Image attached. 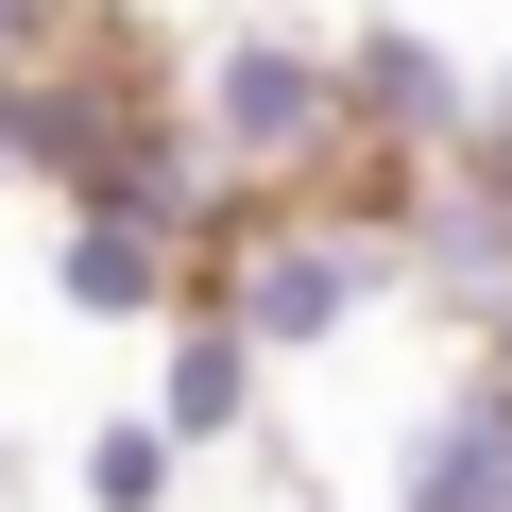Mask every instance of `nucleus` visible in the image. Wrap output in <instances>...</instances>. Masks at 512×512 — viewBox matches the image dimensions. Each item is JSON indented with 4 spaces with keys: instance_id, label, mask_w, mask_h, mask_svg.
Returning <instances> with one entry per match:
<instances>
[{
    "instance_id": "3",
    "label": "nucleus",
    "mask_w": 512,
    "mask_h": 512,
    "mask_svg": "<svg viewBox=\"0 0 512 512\" xmlns=\"http://www.w3.org/2000/svg\"><path fill=\"white\" fill-rule=\"evenodd\" d=\"M342 137H359L376 171H427V154H461V137H478V69H461V52H427L410 18H376V35L342 52Z\"/></svg>"
},
{
    "instance_id": "8",
    "label": "nucleus",
    "mask_w": 512,
    "mask_h": 512,
    "mask_svg": "<svg viewBox=\"0 0 512 512\" xmlns=\"http://www.w3.org/2000/svg\"><path fill=\"white\" fill-rule=\"evenodd\" d=\"M478 359H495V376H512V291H495V308H478Z\"/></svg>"
},
{
    "instance_id": "6",
    "label": "nucleus",
    "mask_w": 512,
    "mask_h": 512,
    "mask_svg": "<svg viewBox=\"0 0 512 512\" xmlns=\"http://www.w3.org/2000/svg\"><path fill=\"white\" fill-rule=\"evenodd\" d=\"M256 376H274V359L239 342V308H171V359H154V410H171L188 444H239V427H256Z\"/></svg>"
},
{
    "instance_id": "5",
    "label": "nucleus",
    "mask_w": 512,
    "mask_h": 512,
    "mask_svg": "<svg viewBox=\"0 0 512 512\" xmlns=\"http://www.w3.org/2000/svg\"><path fill=\"white\" fill-rule=\"evenodd\" d=\"M171 222H137V205H69V239H52V291L86 308V325H171Z\"/></svg>"
},
{
    "instance_id": "2",
    "label": "nucleus",
    "mask_w": 512,
    "mask_h": 512,
    "mask_svg": "<svg viewBox=\"0 0 512 512\" xmlns=\"http://www.w3.org/2000/svg\"><path fill=\"white\" fill-rule=\"evenodd\" d=\"M188 120L222 154V188H291V171L359 154L342 137V52H308V35H222L205 86H188Z\"/></svg>"
},
{
    "instance_id": "7",
    "label": "nucleus",
    "mask_w": 512,
    "mask_h": 512,
    "mask_svg": "<svg viewBox=\"0 0 512 512\" xmlns=\"http://www.w3.org/2000/svg\"><path fill=\"white\" fill-rule=\"evenodd\" d=\"M171 478H188V427H171V410L86 427V512H171Z\"/></svg>"
},
{
    "instance_id": "4",
    "label": "nucleus",
    "mask_w": 512,
    "mask_h": 512,
    "mask_svg": "<svg viewBox=\"0 0 512 512\" xmlns=\"http://www.w3.org/2000/svg\"><path fill=\"white\" fill-rule=\"evenodd\" d=\"M393 512H512V376L478 359L427 427H410V461H393Z\"/></svg>"
},
{
    "instance_id": "1",
    "label": "nucleus",
    "mask_w": 512,
    "mask_h": 512,
    "mask_svg": "<svg viewBox=\"0 0 512 512\" xmlns=\"http://www.w3.org/2000/svg\"><path fill=\"white\" fill-rule=\"evenodd\" d=\"M393 291H410L393 205H291V188L239 205V222H222V274H205V308H239L256 359H325V342H359Z\"/></svg>"
}]
</instances>
